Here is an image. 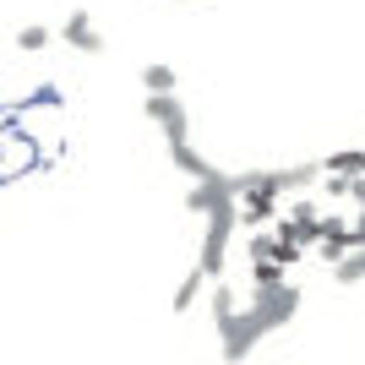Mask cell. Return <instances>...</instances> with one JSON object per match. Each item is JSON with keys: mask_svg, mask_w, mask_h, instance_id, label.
Wrapping results in <instances>:
<instances>
[{"mask_svg": "<svg viewBox=\"0 0 365 365\" xmlns=\"http://www.w3.org/2000/svg\"><path fill=\"white\" fill-rule=\"evenodd\" d=\"M245 311L262 322V333H278V327H284V322L300 311V289H294V284H278V289H257V300L245 305Z\"/></svg>", "mask_w": 365, "mask_h": 365, "instance_id": "obj_1", "label": "cell"}, {"mask_svg": "<svg viewBox=\"0 0 365 365\" xmlns=\"http://www.w3.org/2000/svg\"><path fill=\"white\" fill-rule=\"evenodd\" d=\"M148 120L169 137V148H175V142H191V109H185L175 93H148Z\"/></svg>", "mask_w": 365, "mask_h": 365, "instance_id": "obj_2", "label": "cell"}, {"mask_svg": "<svg viewBox=\"0 0 365 365\" xmlns=\"http://www.w3.org/2000/svg\"><path fill=\"white\" fill-rule=\"evenodd\" d=\"M218 338H224V360H229V365H240V360H245L251 349H257V344H262L267 333H262V322L251 317V311H235V322H229V327H224Z\"/></svg>", "mask_w": 365, "mask_h": 365, "instance_id": "obj_3", "label": "cell"}, {"mask_svg": "<svg viewBox=\"0 0 365 365\" xmlns=\"http://www.w3.org/2000/svg\"><path fill=\"white\" fill-rule=\"evenodd\" d=\"M284 197H273V191H257V185H245L240 191V224H251V229H262V224H278V207Z\"/></svg>", "mask_w": 365, "mask_h": 365, "instance_id": "obj_4", "label": "cell"}, {"mask_svg": "<svg viewBox=\"0 0 365 365\" xmlns=\"http://www.w3.org/2000/svg\"><path fill=\"white\" fill-rule=\"evenodd\" d=\"M61 38H66L71 49H82V55H98V49H104V33L93 28V16H88V11H71V16H66Z\"/></svg>", "mask_w": 365, "mask_h": 365, "instance_id": "obj_5", "label": "cell"}, {"mask_svg": "<svg viewBox=\"0 0 365 365\" xmlns=\"http://www.w3.org/2000/svg\"><path fill=\"white\" fill-rule=\"evenodd\" d=\"M322 175H338V180H365V148H344V153H327Z\"/></svg>", "mask_w": 365, "mask_h": 365, "instance_id": "obj_6", "label": "cell"}, {"mask_svg": "<svg viewBox=\"0 0 365 365\" xmlns=\"http://www.w3.org/2000/svg\"><path fill=\"white\" fill-rule=\"evenodd\" d=\"M169 158H175V164H180L185 175H191V185H197V180H213V175H218V169L207 164V158H202V153L191 148V142H175V148H169Z\"/></svg>", "mask_w": 365, "mask_h": 365, "instance_id": "obj_7", "label": "cell"}, {"mask_svg": "<svg viewBox=\"0 0 365 365\" xmlns=\"http://www.w3.org/2000/svg\"><path fill=\"white\" fill-rule=\"evenodd\" d=\"M207 300H213V322H218V333H224L229 322H235V311H240V305H235L240 294L229 289V284H213V294H207Z\"/></svg>", "mask_w": 365, "mask_h": 365, "instance_id": "obj_8", "label": "cell"}, {"mask_svg": "<svg viewBox=\"0 0 365 365\" xmlns=\"http://www.w3.org/2000/svg\"><path fill=\"white\" fill-rule=\"evenodd\" d=\"M284 273H289L284 262H251V284H257V289H278Z\"/></svg>", "mask_w": 365, "mask_h": 365, "instance_id": "obj_9", "label": "cell"}, {"mask_svg": "<svg viewBox=\"0 0 365 365\" xmlns=\"http://www.w3.org/2000/svg\"><path fill=\"white\" fill-rule=\"evenodd\" d=\"M207 289V278L197 273V267H191V273L180 278V294H175V311H191V305H197V294Z\"/></svg>", "mask_w": 365, "mask_h": 365, "instance_id": "obj_10", "label": "cell"}, {"mask_svg": "<svg viewBox=\"0 0 365 365\" xmlns=\"http://www.w3.org/2000/svg\"><path fill=\"white\" fill-rule=\"evenodd\" d=\"M142 88L148 93H175V71H169V66H148V71H142Z\"/></svg>", "mask_w": 365, "mask_h": 365, "instance_id": "obj_11", "label": "cell"}, {"mask_svg": "<svg viewBox=\"0 0 365 365\" xmlns=\"http://www.w3.org/2000/svg\"><path fill=\"white\" fill-rule=\"evenodd\" d=\"M49 38H55V33H49V28H38V22H28V28L16 33V44H22V49H44Z\"/></svg>", "mask_w": 365, "mask_h": 365, "instance_id": "obj_12", "label": "cell"}, {"mask_svg": "<svg viewBox=\"0 0 365 365\" xmlns=\"http://www.w3.org/2000/svg\"><path fill=\"white\" fill-rule=\"evenodd\" d=\"M322 240H344V245H354V240H349V224H344V218H333V213L322 218Z\"/></svg>", "mask_w": 365, "mask_h": 365, "instance_id": "obj_13", "label": "cell"}, {"mask_svg": "<svg viewBox=\"0 0 365 365\" xmlns=\"http://www.w3.org/2000/svg\"><path fill=\"white\" fill-rule=\"evenodd\" d=\"M251 262H273V235H257V240H251Z\"/></svg>", "mask_w": 365, "mask_h": 365, "instance_id": "obj_14", "label": "cell"}, {"mask_svg": "<svg viewBox=\"0 0 365 365\" xmlns=\"http://www.w3.org/2000/svg\"><path fill=\"white\" fill-rule=\"evenodd\" d=\"M322 191H327V197H349V180H338V175H322Z\"/></svg>", "mask_w": 365, "mask_h": 365, "instance_id": "obj_15", "label": "cell"}, {"mask_svg": "<svg viewBox=\"0 0 365 365\" xmlns=\"http://www.w3.org/2000/svg\"><path fill=\"white\" fill-rule=\"evenodd\" d=\"M28 104H61V88H49V82H44V88H38V93H33V98H28ZM28 104H22V109H28Z\"/></svg>", "mask_w": 365, "mask_h": 365, "instance_id": "obj_16", "label": "cell"}, {"mask_svg": "<svg viewBox=\"0 0 365 365\" xmlns=\"http://www.w3.org/2000/svg\"><path fill=\"white\" fill-rule=\"evenodd\" d=\"M349 197H354V207L365 213V180H349Z\"/></svg>", "mask_w": 365, "mask_h": 365, "instance_id": "obj_17", "label": "cell"}, {"mask_svg": "<svg viewBox=\"0 0 365 365\" xmlns=\"http://www.w3.org/2000/svg\"><path fill=\"white\" fill-rule=\"evenodd\" d=\"M349 240H354V245H365V213H360V218L349 224Z\"/></svg>", "mask_w": 365, "mask_h": 365, "instance_id": "obj_18", "label": "cell"}]
</instances>
